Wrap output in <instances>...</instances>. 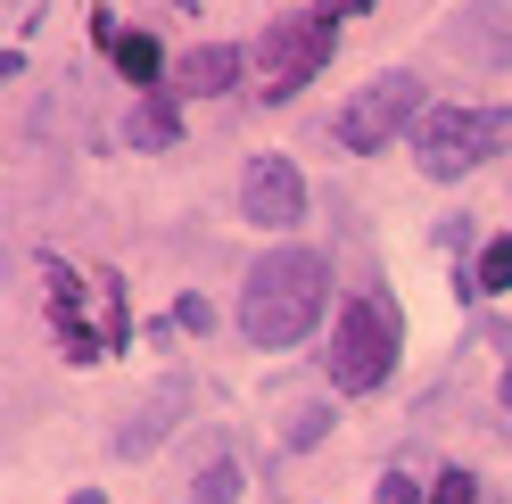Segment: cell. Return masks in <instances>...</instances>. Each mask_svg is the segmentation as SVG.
<instances>
[{
	"label": "cell",
	"mask_w": 512,
	"mask_h": 504,
	"mask_svg": "<svg viewBox=\"0 0 512 504\" xmlns=\"http://www.w3.org/2000/svg\"><path fill=\"white\" fill-rule=\"evenodd\" d=\"M446 50L471 67H512V0H471L463 25H446Z\"/></svg>",
	"instance_id": "7"
},
{
	"label": "cell",
	"mask_w": 512,
	"mask_h": 504,
	"mask_svg": "<svg viewBox=\"0 0 512 504\" xmlns=\"http://www.w3.org/2000/svg\"><path fill=\"white\" fill-rule=\"evenodd\" d=\"M323 306H331V265L314 248H273V257L248 265L240 331H248V348H298L323 323Z\"/></svg>",
	"instance_id": "1"
},
{
	"label": "cell",
	"mask_w": 512,
	"mask_h": 504,
	"mask_svg": "<svg viewBox=\"0 0 512 504\" xmlns=\"http://www.w3.org/2000/svg\"><path fill=\"white\" fill-rule=\"evenodd\" d=\"M331 50H339L331 17H273L265 42H256V91H265V100H298V91L331 67Z\"/></svg>",
	"instance_id": "4"
},
{
	"label": "cell",
	"mask_w": 512,
	"mask_h": 504,
	"mask_svg": "<svg viewBox=\"0 0 512 504\" xmlns=\"http://www.w3.org/2000/svg\"><path fill=\"white\" fill-rule=\"evenodd\" d=\"M397 339H405V323H397L389 298H347V314L331 323V348H323L331 389H347V397L380 389L397 372Z\"/></svg>",
	"instance_id": "3"
},
{
	"label": "cell",
	"mask_w": 512,
	"mask_h": 504,
	"mask_svg": "<svg viewBox=\"0 0 512 504\" xmlns=\"http://www.w3.org/2000/svg\"><path fill=\"white\" fill-rule=\"evenodd\" d=\"M240 215L256 232H290L298 215H306V182L290 157H248V174H240Z\"/></svg>",
	"instance_id": "6"
},
{
	"label": "cell",
	"mask_w": 512,
	"mask_h": 504,
	"mask_svg": "<svg viewBox=\"0 0 512 504\" xmlns=\"http://www.w3.org/2000/svg\"><path fill=\"white\" fill-rule=\"evenodd\" d=\"M108 50H116V67L133 75V83H149V75H157V42H149V34H116Z\"/></svg>",
	"instance_id": "11"
},
{
	"label": "cell",
	"mask_w": 512,
	"mask_h": 504,
	"mask_svg": "<svg viewBox=\"0 0 512 504\" xmlns=\"http://www.w3.org/2000/svg\"><path fill=\"white\" fill-rule=\"evenodd\" d=\"M248 67V50L240 42H199V50H182V67H174V91H190V100H215V91H232Z\"/></svg>",
	"instance_id": "8"
},
{
	"label": "cell",
	"mask_w": 512,
	"mask_h": 504,
	"mask_svg": "<svg viewBox=\"0 0 512 504\" xmlns=\"http://www.w3.org/2000/svg\"><path fill=\"white\" fill-rule=\"evenodd\" d=\"M133 141L166 149V141H174V108H141V116H133Z\"/></svg>",
	"instance_id": "14"
},
{
	"label": "cell",
	"mask_w": 512,
	"mask_h": 504,
	"mask_svg": "<svg viewBox=\"0 0 512 504\" xmlns=\"http://www.w3.org/2000/svg\"><path fill=\"white\" fill-rule=\"evenodd\" d=\"M323 9H372V0H323Z\"/></svg>",
	"instance_id": "16"
},
{
	"label": "cell",
	"mask_w": 512,
	"mask_h": 504,
	"mask_svg": "<svg viewBox=\"0 0 512 504\" xmlns=\"http://www.w3.org/2000/svg\"><path fill=\"white\" fill-rule=\"evenodd\" d=\"M471 290H488V298L512 290V240H488V248H479V281H471Z\"/></svg>",
	"instance_id": "10"
},
{
	"label": "cell",
	"mask_w": 512,
	"mask_h": 504,
	"mask_svg": "<svg viewBox=\"0 0 512 504\" xmlns=\"http://www.w3.org/2000/svg\"><path fill=\"white\" fill-rule=\"evenodd\" d=\"M430 504H479V480H471L463 463H455V471H438V480H430Z\"/></svg>",
	"instance_id": "13"
},
{
	"label": "cell",
	"mask_w": 512,
	"mask_h": 504,
	"mask_svg": "<svg viewBox=\"0 0 512 504\" xmlns=\"http://www.w3.org/2000/svg\"><path fill=\"white\" fill-rule=\"evenodd\" d=\"M199 504H240V463H232V455H223V463H207Z\"/></svg>",
	"instance_id": "12"
},
{
	"label": "cell",
	"mask_w": 512,
	"mask_h": 504,
	"mask_svg": "<svg viewBox=\"0 0 512 504\" xmlns=\"http://www.w3.org/2000/svg\"><path fill=\"white\" fill-rule=\"evenodd\" d=\"M372 504H422V480H405V471H389V480L372 488Z\"/></svg>",
	"instance_id": "15"
},
{
	"label": "cell",
	"mask_w": 512,
	"mask_h": 504,
	"mask_svg": "<svg viewBox=\"0 0 512 504\" xmlns=\"http://www.w3.org/2000/svg\"><path fill=\"white\" fill-rule=\"evenodd\" d=\"M504 414H512V364H504Z\"/></svg>",
	"instance_id": "17"
},
{
	"label": "cell",
	"mask_w": 512,
	"mask_h": 504,
	"mask_svg": "<svg viewBox=\"0 0 512 504\" xmlns=\"http://www.w3.org/2000/svg\"><path fill=\"white\" fill-rule=\"evenodd\" d=\"M174 405H182V381H166V389H157V397L141 405V422H124V447H133V455H141V447H157V438L174 430Z\"/></svg>",
	"instance_id": "9"
},
{
	"label": "cell",
	"mask_w": 512,
	"mask_h": 504,
	"mask_svg": "<svg viewBox=\"0 0 512 504\" xmlns=\"http://www.w3.org/2000/svg\"><path fill=\"white\" fill-rule=\"evenodd\" d=\"M504 149H512V108H438L413 133V166L430 182H463L479 166H496Z\"/></svg>",
	"instance_id": "2"
},
{
	"label": "cell",
	"mask_w": 512,
	"mask_h": 504,
	"mask_svg": "<svg viewBox=\"0 0 512 504\" xmlns=\"http://www.w3.org/2000/svg\"><path fill=\"white\" fill-rule=\"evenodd\" d=\"M413 116H422V75L389 67V75H372L356 100L331 116V141H339V149H356V157H372V149H389Z\"/></svg>",
	"instance_id": "5"
}]
</instances>
